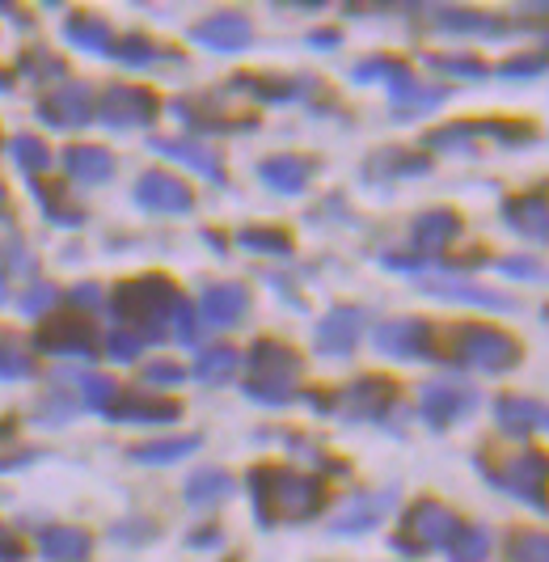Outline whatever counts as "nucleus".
Returning <instances> with one entry per match:
<instances>
[{"label": "nucleus", "mask_w": 549, "mask_h": 562, "mask_svg": "<svg viewBox=\"0 0 549 562\" xmlns=\"http://www.w3.org/2000/svg\"><path fill=\"white\" fill-rule=\"evenodd\" d=\"M249 495L258 507V520L274 525V520H304L313 516L317 507L326 504V486L317 479H304L292 470H279V465H262L249 474Z\"/></svg>", "instance_id": "f257e3e1"}, {"label": "nucleus", "mask_w": 549, "mask_h": 562, "mask_svg": "<svg viewBox=\"0 0 549 562\" xmlns=\"http://www.w3.org/2000/svg\"><path fill=\"white\" fill-rule=\"evenodd\" d=\"M178 310H182V296L161 276H144V280L114 288V317L136 338H161Z\"/></svg>", "instance_id": "f03ea898"}, {"label": "nucleus", "mask_w": 549, "mask_h": 562, "mask_svg": "<svg viewBox=\"0 0 549 562\" xmlns=\"http://www.w3.org/2000/svg\"><path fill=\"white\" fill-rule=\"evenodd\" d=\"M444 360L461 368H478V372H512L520 364V342L494 326H482V322H466V326H452L444 330Z\"/></svg>", "instance_id": "7ed1b4c3"}, {"label": "nucleus", "mask_w": 549, "mask_h": 562, "mask_svg": "<svg viewBox=\"0 0 549 562\" xmlns=\"http://www.w3.org/2000/svg\"><path fill=\"white\" fill-rule=\"evenodd\" d=\"M482 474L491 479L494 491L520 499V504L537 507V512H549V452L541 449H524L516 457H503V461H491L486 452L478 457Z\"/></svg>", "instance_id": "20e7f679"}, {"label": "nucleus", "mask_w": 549, "mask_h": 562, "mask_svg": "<svg viewBox=\"0 0 549 562\" xmlns=\"http://www.w3.org/2000/svg\"><path fill=\"white\" fill-rule=\"evenodd\" d=\"M296 376H301V356L283 342H254L249 351V381H246V394L262 406H283L296 397Z\"/></svg>", "instance_id": "39448f33"}, {"label": "nucleus", "mask_w": 549, "mask_h": 562, "mask_svg": "<svg viewBox=\"0 0 549 562\" xmlns=\"http://www.w3.org/2000/svg\"><path fill=\"white\" fill-rule=\"evenodd\" d=\"M356 81H384L389 85V93H393V114H397V119H414V114L432 111V106H439V102L448 98V89H444V85H418L406 64H397V59H381V56L356 64Z\"/></svg>", "instance_id": "423d86ee"}, {"label": "nucleus", "mask_w": 549, "mask_h": 562, "mask_svg": "<svg viewBox=\"0 0 549 562\" xmlns=\"http://www.w3.org/2000/svg\"><path fill=\"white\" fill-rule=\"evenodd\" d=\"M457 533H461L457 512L436 504V499H423V504H414L411 512L402 516V525H397V533H393V546H397L402 554H432V550H448Z\"/></svg>", "instance_id": "0eeeda50"}, {"label": "nucleus", "mask_w": 549, "mask_h": 562, "mask_svg": "<svg viewBox=\"0 0 549 562\" xmlns=\"http://www.w3.org/2000/svg\"><path fill=\"white\" fill-rule=\"evenodd\" d=\"M478 406V390L466 381H427L418 394V411L432 427H448V423L466 419Z\"/></svg>", "instance_id": "6e6552de"}, {"label": "nucleus", "mask_w": 549, "mask_h": 562, "mask_svg": "<svg viewBox=\"0 0 549 562\" xmlns=\"http://www.w3.org/2000/svg\"><path fill=\"white\" fill-rule=\"evenodd\" d=\"M161 111V102L139 85H114L102 98V123L110 127H144Z\"/></svg>", "instance_id": "1a4fd4ad"}, {"label": "nucleus", "mask_w": 549, "mask_h": 562, "mask_svg": "<svg viewBox=\"0 0 549 562\" xmlns=\"http://www.w3.org/2000/svg\"><path fill=\"white\" fill-rule=\"evenodd\" d=\"M473 136H491L498 144H524L533 140V127H524V123H448V127L427 136V148L452 153V148H466Z\"/></svg>", "instance_id": "9d476101"}, {"label": "nucleus", "mask_w": 549, "mask_h": 562, "mask_svg": "<svg viewBox=\"0 0 549 562\" xmlns=\"http://www.w3.org/2000/svg\"><path fill=\"white\" fill-rule=\"evenodd\" d=\"M377 347L384 356H397V360H423V356H432V326L418 317L384 322L377 330Z\"/></svg>", "instance_id": "9b49d317"}, {"label": "nucleus", "mask_w": 549, "mask_h": 562, "mask_svg": "<svg viewBox=\"0 0 549 562\" xmlns=\"http://www.w3.org/2000/svg\"><path fill=\"white\" fill-rule=\"evenodd\" d=\"M38 342L43 351H55V356H93V330L81 313H55L43 326Z\"/></svg>", "instance_id": "f8f14e48"}, {"label": "nucleus", "mask_w": 549, "mask_h": 562, "mask_svg": "<svg viewBox=\"0 0 549 562\" xmlns=\"http://www.w3.org/2000/svg\"><path fill=\"white\" fill-rule=\"evenodd\" d=\"M494 419L503 436H533V431H549V406L537 397L507 394L494 402Z\"/></svg>", "instance_id": "ddd939ff"}, {"label": "nucleus", "mask_w": 549, "mask_h": 562, "mask_svg": "<svg viewBox=\"0 0 549 562\" xmlns=\"http://www.w3.org/2000/svg\"><path fill=\"white\" fill-rule=\"evenodd\" d=\"M389 402H393V381H384V376H359L338 394V406L347 419H377L389 411Z\"/></svg>", "instance_id": "4468645a"}, {"label": "nucleus", "mask_w": 549, "mask_h": 562, "mask_svg": "<svg viewBox=\"0 0 549 562\" xmlns=\"http://www.w3.org/2000/svg\"><path fill=\"white\" fill-rule=\"evenodd\" d=\"M136 199L148 212H165V216H182V212H191L194 203L187 182L182 178H169V173H144L136 187Z\"/></svg>", "instance_id": "2eb2a0df"}, {"label": "nucleus", "mask_w": 549, "mask_h": 562, "mask_svg": "<svg viewBox=\"0 0 549 562\" xmlns=\"http://www.w3.org/2000/svg\"><path fill=\"white\" fill-rule=\"evenodd\" d=\"M191 38L212 47V52H242V47H249L254 30H249L246 13H212L208 22H199L191 30Z\"/></svg>", "instance_id": "dca6fc26"}, {"label": "nucleus", "mask_w": 549, "mask_h": 562, "mask_svg": "<svg viewBox=\"0 0 549 562\" xmlns=\"http://www.w3.org/2000/svg\"><path fill=\"white\" fill-rule=\"evenodd\" d=\"M457 233H461L457 212H448V207H432V212H423L411 228L414 254H418V258H432V254L448 250V246L457 241Z\"/></svg>", "instance_id": "f3484780"}, {"label": "nucleus", "mask_w": 549, "mask_h": 562, "mask_svg": "<svg viewBox=\"0 0 549 562\" xmlns=\"http://www.w3.org/2000/svg\"><path fill=\"white\" fill-rule=\"evenodd\" d=\"M262 182L279 191V195H301L304 187H309V178H313V161L309 157H296V153H283V157H267L262 166Z\"/></svg>", "instance_id": "a211bd4d"}, {"label": "nucleus", "mask_w": 549, "mask_h": 562, "mask_svg": "<svg viewBox=\"0 0 549 562\" xmlns=\"http://www.w3.org/2000/svg\"><path fill=\"white\" fill-rule=\"evenodd\" d=\"M423 292L444 296V301L482 305V310H516L512 296H503V292H494V288H482V283H473V280H423Z\"/></svg>", "instance_id": "6ab92c4d"}, {"label": "nucleus", "mask_w": 549, "mask_h": 562, "mask_svg": "<svg viewBox=\"0 0 549 562\" xmlns=\"http://www.w3.org/2000/svg\"><path fill=\"white\" fill-rule=\"evenodd\" d=\"M43 119L52 127H77V123H89L93 119V102H89V89L85 85H64L59 93H52L43 102Z\"/></svg>", "instance_id": "aec40b11"}, {"label": "nucleus", "mask_w": 549, "mask_h": 562, "mask_svg": "<svg viewBox=\"0 0 549 562\" xmlns=\"http://www.w3.org/2000/svg\"><path fill=\"white\" fill-rule=\"evenodd\" d=\"M246 305H249V296L242 283H216V288L203 292L199 313H203V322H212V326H237Z\"/></svg>", "instance_id": "412c9836"}, {"label": "nucleus", "mask_w": 549, "mask_h": 562, "mask_svg": "<svg viewBox=\"0 0 549 562\" xmlns=\"http://www.w3.org/2000/svg\"><path fill=\"white\" fill-rule=\"evenodd\" d=\"M359 330H363V313L334 310L329 317H322V326H317V347H322L326 356H347L359 342Z\"/></svg>", "instance_id": "4be33fe9"}, {"label": "nucleus", "mask_w": 549, "mask_h": 562, "mask_svg": "<svg viewBox=\"0 0 549 562\" xmlns=\"http://www.w3.org/2000/svg\"><path fill=\"white\" fill-rule=\"evenodd\" d=\"M503 221L516 228L520 237L549 241V207H546V199H537V195L507 199V203H503Z\"/></svg>", "instance_id": "5701e85b"}, {"label": "nucleus", "mask_w": 549, "mask_h": 562, "mask_svg": "<svg viewBox=\"0 0 549 562\" xmlns=\"http://www.w3.org/2000/svg\"><path fill=\"white\" fill-rule=\"evenodd\" d=\"M178 402H161V397H144V394H119L110 406V419L123 423H169L178 419Z\"/></svg>", "instance_id": "b1692460"}, {"label": "nucleus", "mask_w": 549, "mask_h": 562, "mask_svg": "<svg viewBox=\"0 0 549 562\" xmlns=\"http://www.w3.org/2000/svg\"><path fill=\"white\" fill-rule=\"evenodd\" d=\"M153 148L161 153V157H173V161H182V166L199 169L203 178H212L220 182L224 178V169H220V157L208 148V144H194V140H153Z\"/></svg>", "instance_id": "393cba45"}, {"label": "nucleus", "mask_w": 549, "mask_h": 562, "mask_svg": "<svg viewBox=\"0 0 549 562\" xmlns=\"http://www.w3.org/2000/svg\"><path fill=\"white\" fill-rule=\"evenodd\" d=\"M64 166L77 182H107L110 169H114V157L107 148H93V144H77L64 153Z\"/></svg>", "instance_id": "a878e982"}, {"label": "nucleus", "mask_w": 549, "mask_h": 562, "mask_svg": "<svg viewBox=\"0 0 549 562\" xmlns=\"http://www.w3.org/2000/svg\"><path fill=\"white\" fill-rule=\"evenodd\" d=\"M389 504H393V495H359V499H351V504L338 512L334 533H359V529H372Z\"/></svg>", "instance_id": "bb28decb"}, {"label": "nucleus", "mask_w": 549, "mask_h": 562, "mask_svg": "<svg viewBox=\"0 0 549 562\" xmlns=\"http://www.w3.org/2000/svg\"><path fill=\"white\" fill-rule=\"evenodd\" d=\"M503 562H549L546 529H516L503 541Z\"/></svg>", "instance_id": "cd10ccee"}, {"label": "nucleus", "mask_w": 549, "mask_h": 562, "mask_svg": "<svg viewBox=\"0 0 549 562\" xmlns=\"http://www.w3.org/2000/svg\"><path fill=\"white\" fill-rule=\"evenodd\" d=\"M427 157H418V153H402V148H389V153H377L372 161H368V173H377V178H418V173H427Z\"/></svg>", "instance_id": "c85d7f7f"}, {"label": "nucleus", "mask_w": 549, "mask_h": 562, "mask_svg": "<svg viewBox=\"0 0 549 562\" xmlns=\"http://www.w3.org/2000/svg\"><path fill=\"white\" fill-rule=\"evenodd\" d=\"M436 26L448 30V34H503V22H498V18L473 13V9H439Z\"/></svg>", "instance_id": "c756f323"}, {"label": "nucleus", "mask_w": 549, "mask_h": 562, "mask_svg": "<svg viewBox=\"0 0 549 562\" xmlns=\"http://www.w3.org/2000/svg\"><path fill=\"white\" fill-rule=\"evenodd\" d=\"M43 554L52 562H77L89 554V537L81 529H47L43 533Z\"/></svg>", "instance_id": "7c9ffc66"}, {"label": "nucleus", "mask_w": 549, "mask_h": 562, "mask_svg": "<svg viewBox=\"0 0 549 562\" xmlns=\"http://www.w3.org/2000/svg\"><path fill=\"white\" fill-rule=\"evenodd\" d=\"M448 559L452 562H486L491 559V533L482 525H461V533L452 537L448 546Z\"/></svg>", "instance_id": "2f4dec72"}, {"label": "nucleus", "mask_w": 549, "mask_h": 562, "mask_svg": "<svg viewBox=\"0 0 549 562\" xmlns=\"http://www.w3.org/2000/svg\"><path fill=\"white\" fill-rule=\"evenodd\" d=\"M68 38L85 47V52H110L114 47V38H110V26L102 18H93V13H81V18H72L68 22Z\"/></svg>", "instance_id": "473e14b6"}, {"label": "nucleus", "mask_w": 549, "mask_h": 562, "mask_svg": "<svg viewBox=\"0 0 549 562\" xmlns=\"http://www.w3.org/2000/svg\"><path fill=\"white\" fill-rule=\"evenodd\" d=\"M199 449V436H178V440H157V445H139L132 457L144 465H169V461H182Z\"/></svg>", "instance_id": "72a5a7b5"}, {"label": "nucleus", "mask_w": 549, "mask_h": 562, "mask_svg": "<svg viewBox=\"0 0 549 562\" xmlns=\"http://www.w3.org/2000/svg\"><path fill=\"white\" fill-rule=\"evenodd\" d=\"M237 89H246L254 98H262V102H292V98H301L304 85L301 81H283V77H242Z\"/></svg>", "instance_id": "f704fd0d"}, {"label": "nucleus", "mask_w": 549, "mask_h": 562, "mask_svg": "<svg viewBox=\"0 0 549 562\" xmlns=\"http://www.w3.org/2000/svg\"><path fill=\"white\" fill-rule=\"evenodd\" d=\"M237 372V351L233 347H208L199 360H194V376L208 381V385H220Z\"/></svg>", "instance_id": "c9c22d12"}, {"label": "nucleus", "mask_w": 549, "mask_h": 562, "mask_svg": "<svg viewBox=\"0 0 549 562\" xmlns=\"http://www.w3.org/2000/svg\"><path fill=\"white\" fill-rule=\"evenodd\" d=\"M233 491V482H228V474L224 470H199L191 482H187V499L191 504H216V499H224Z\"/></svg>", "instance_id": "e433bc0d"}, {"label": "nucleus", "mask_w": 549, "mask_h": 562, "mask_svg": "<svg viewBox=\"0 0 549 562\" xmlns=\"http://www.w3.org/2000/svg\"><path fill=\"white\" fill-rule=\"evenodd\" d=\"M541 72H549L546 52H520V56L498 64V77H507V81H533V77H541Z\"/></svg>", "instance_id": "4c0bfd02"}, {"label": "nucleus", "mask_w": 549, "mask_h": 562, "mask_svg": "<svg viewBox=\"0 0 549 562\" xmlns=\"http://www.w3.org/2000/svg\"><path fill=\"white\" fill-rule=\"evenodd\" d=\"M242 246L254 254H288L292 250V237L283 228H246L242 233Z\"/></svg>", "instance_id": "58836bf2"}, {"label": "nucleus", "mask_w": 549, "mask_h": 562, "mask_svg": "<svg viewBox=\"0 0 549 562\" xmlns=\"http://www.w3.org/2000/svg\"><path fill=\"white\" fill-rule=\"evenodd\" d=\"M13 161L26 169V173H38V169H47V144L30 140V136H22V140H13Z\"/></svg>", "instance_id": "ea45409f"}, {"label": "nucleus", "mask_w": 549, "mask_h": 562, "mask_svg": "<svg viewBox=\"0 0 549 562\" xmlns=\"http://www.w3.org/2000/svg\"><path fill=\"white\" fill-rule=\"evenodd\" d=\"M81 397L89 406H98V411H110L114 397H119V385L107 381V376H81Z\"/></svg>", "instance_id": "a19ab883"}, {"label": "nucleus", "mask_w": 549, "mask_h": 562, "mask_svg": "<svg viewBox=\"0 0 549 562\" xmlns=\"http://www.w3.org/2000/svg\"><path fill=\"white\" fill-rule=\"evenodd\" d=\"M439 72H457V77H469V81H482L486 77V64L473 56H432Z\"/></svg>", "instance_id": "79ce46f5"}, {"label": "nucleus", "mask_w": 549, "mask_h": 562, "mask_svg": "<svg viewBox=\"0 0 549 562\" xmlns=\"http://www.w3.org/2000/svg\"><path fill=\"white\" fill-rule=\"evenodd\" d=\"M110 56L123 59V64H132V68H139V64H153L157 52H153L144 38H123V43H114V47H110Z\"/></svg>", "instance_id": "37998d69"}, {"label": "nucleus", "mask_w": 549, "mask_h": 562, "mask_svg": "<svg viewBox=\"0 0 549 562\" xmlns=\"http://www.w3.org/2000/svg\"><path fill=\"white\" fill-rule=\"evenodd\" d=\"M182 368L178 364H169V360H157V364H148L144 368V385L148 390H169V385H182Z\"/></svg>", "instance_id": "c03bdc74"}, {"label": "nucleus", "mask_w": 549, "mask_h": 562, "mask_svg": "<svg viewBox=\"0 0 549 562\" xmlns=\"http://www.w3.org/2000/svg\"><path fill=\"white\" fill-rule=\"evenodd\" d=\"M30 372V356L22 347H9L0 342V381H13V376H26Z\"/></svg>", "instance_id": "a18cd8bd"}, {"label": "nucleus", "mask_w": 549, "mask_h": 562, "mask_svg": "<svg viewBox=\"0 0 549 562\" xmlns=\"http://www.w3.org/2000/svg\"><path fill=\"white\" fill-rule=\"evenodd\" d=\"M139 347H144V338H136V335H127V330H114L110 335V360H119V364H132L139 356Z\"/></svg>", "instance_id": "49530a36"}, {"label": "nucleus", "mask_w": 549, "mask_h": 562, "mask_svg": "<svg viewBox=\"0 0 549 562\" xmlns=\"http://www.w3.org/2000/svg\"><path fill=\"white\" fill-rule=\"evenodd\" d=\"M503 271H512V276H533V280H549V271L541 262H533V258H503L498 262Z\"/></svg>", "instance_id": "de8ad7c7"}, {"label": "nucleus", "mask_w": 549, "mask_h": 562, "mask_svg": "<svg viewBox=\"0 0 549 562\" xmlns=\"http://www.w3.org/2000/svg\"><path fill=\"white\" fill-rule=\"evenodd\" d=\"M173 322H178V335L187 338V342H194V338H199V317H194V310L187 305V301H182V310H178V317H173Z\"/></svg>", "instance_id": "09e8293b"}, {"label": "nucleus", "mask_w": 549, "mask_h": 562, "mask_svg": "<svg viewBox=\"0 0 549 562\" xmlns=\"http://www.w3.org/2000/svg\"><path fill=\"white\" fill-rule=\"evenodd\" d=\"M26 72H43V77H47V72H55V77H59V72H64V64H59V59H52L47 52H34V56L26 59Z\"/></svg>", "instance_id": "8fccbe9b"}, {"label": "nucleus", "mask_w": 549, "mask_h": 562, "mask_svg": "<svg viewBox=\"0 0 549 562\" xmlns=\"http://www.w3.org/2000/svg\"><path fill=\"white\" fill-rule=\"evenodd\" d=\"M22 559V546H18V537L9 533L4 525H0V562H18Z\"/></svg>", "instance_id": "3c124183"}, {"label": "nucleus", "mask_w": 549, "mask_h": 562, "mask_svg": "<svg viewBox=\"0 0 549 562\" xmlns=\"http://www.w3.org/2000/svg\"><path fill=\"white\" fill-rule=\"evenodd\" d=\"M52 301H55V292H52V288H47V283H38V288H34V292H30V296H26V313L47 310Z\"/></svg>", "instance_id": "603ef678"}, {"label": "nucleus", "mask_w": 549, "mask_h": 562, "mask_svg": "<svg viewBox=\"0 0 549 562\" xmlns=\"http://www.w3.org/2000/svg\"><path fill=\"white\" fill-rule=\"evenodd\" d=\"M309 43H313V47H334V43H338V34H334V30H317Z\"/></svg>", "instance_id": "864d4df0"}, {"label": "nucleus", "mask_w": 549, "mask_h": 562, "mask_svg": "<svg viewBox=\"0 0 549 562\" xmlns=\"http://www.w3.org/2000/svg\"><path fill=\"white\" fill-rule=\"evenodd\" d=\"M72 296H77V305H93L98 301V288H77Z\"/></svg>", "instance_id": "5fc2aeb1"}, {"label": "nucleus", "mask_w": 549, "mask_h": 562, "mask_svg": "<svg viewBox=\"0 0 549 562\" xmlns=\"http://www.w3.org/2000/svg\"><path fill=\"white\" fill-rule=\"evenodd\" d=\"M0 301H4V283H0Z\"/></svg>", "instance_id": "6e6d98bb"}]
</instances>
